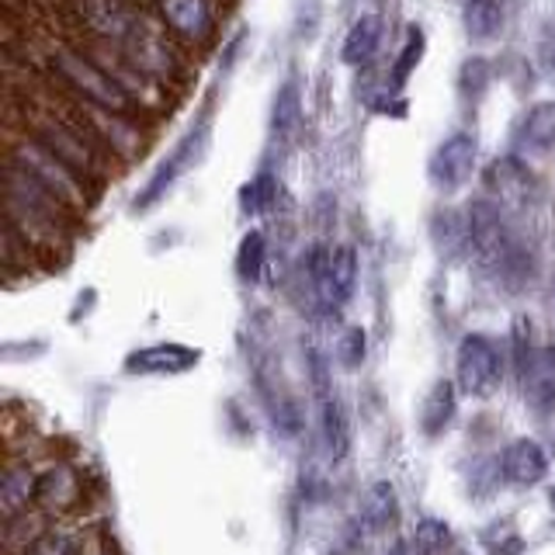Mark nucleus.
<instances>
[{
  "label": "nucleus",
  "mask_w": 555,
  "mask_h": 555,
  "mask_svg": "<svg viewBox=\"0 0 555 555\" xmlns=\"http://www.w3.org/2000/svg\"><path fill=\"white\" fill-rule=\"evenodd\" d=\"M476 156H479V143L473 132L444 135L427 160V181L438 188L441 195H451V191H459L468 178H473Z\"/></svg>",
  "instance_id": "obj_8"
},
{
  "label": "nucleus",
  "mask_w": 555,
  "mask_h": 555,
  "mask_svg": "<svg viewBox=\"0 0 555 555\" xmlns=\"http://www.w3.org/2000/svg\"><path fill=\"white\" fill-rule=\"evenodd\" d=\"M361 358H364V330L361 326L344 330V337H340V361L344 364H361Z\"/></svg>",
  "instance_id": "obj_26"
},
{
  "label": "nucleus",
  "mask_w": 555,
  "mask_h": 555,
  "mask_svg": "<svg viewBox=\"0 0 555 555\" xmlns=\"http://www.w3.org/2000/svg\"><path fill=\"white\" fill-rule=\"evenodd\" d=\"M271 198L274 195H271V181L268 178H257L250 188H243V208H247V212H260V208H268Z\"/></svg>",
  "instance_id": "obj_27"
},
{
  "label": "nucleus",
  "mask_w": 555,
  "mask_h": 555,
  "mask_svg": "<svg viewBox=\"0 0 555 555\" xmlns=\"http://www.w3.org/2000/svg\"><path fill=\"white\" fill-rule=\"evenodd\" d=\"M4 222L31 243L35 254L49 257L69 247L77 212L63 205L49 188H42L31 173L4 160Z\"/></svg>",
  "instance_id": "obj_1"
},
{
  "label": "nucleus",
  "mask_w": 555,
  "mask_h": 555,
  "mask_svg": "<svg viewBox=\"0 0 555 555\" xmlns=\"http://www.w3.org/2000/svg\"><path fill=\"white\" fill-rule=\"evenodd\" d=\"M517 378L525 403L534 410L555 406V344H525L517 340Z\"/></svg>",
  "instance_id": "obj_9"
},
{
  "label": "nucleus",
  "mask_w": 555,
  "mask_h": 555,
  "mask_svg": "<svg viewBox=\"0 0 555 555\" xmlns=\"http://www.w3.org/2000/svg\"><path fill=\"white\" fill-rule=\"evenodd\" d=\"M511 14V0H465L462 25L473 42H490L503 31Z\"/></svg>",
  "instance_id": "obj_16"
},
{
  "label": "nucleus",
  "mask_w": 555,
  "mask_h": 555,
  "mask_svg": "<svg viewBox=\"0 0 555 555\" xmlns=\"http://www.w3.org/2000/svg\"><path fill=\"white\" fill-rule=\"evenodd\" d=\"M320 438L330 459H347V451H351V421H347V410L334 392H323L320 399Z\"/></svg>",
  "instance_id": "obj_17"
},
{
  "label": "nucleus",
  "mask_w": 555,
  "mask_h": 555,
  "mask_svg": "<svg viewBox=\"0 0 555 555\" xmlns=\"http://www.w3.org/2000/svg\"><path fill=\"white\" fill-rule=\"evenodd\" d=\"M500 473L503 479H507L511 486H534V482H542L545 473H548V451L542 441H534V438H517L511 441L507 448H503V455H500Z\"/></svg>",
  "instance_id": "obj_15"
},
{
  "label": "nucleus",
  "mask_w": 555,
  "mask_h": 555,
  "mask_svg": "<svg viewBox=\"0 0 555 555\" xmlns=\"http://www.w3.org/2000/svg\"><path fill=\"white\" fill-rule=\"evenodd\" d=\"M80 500H83V479L74 465L56 462L39 473V500H35V511L63 514V511H74Z\"/></svg>",
  "instance_id": "obj_12"
},
{
  "label": "nucleus",
  "mask_w": 555,
  "mask_h": 555,
  "mask_svg": "<svg viewBox=\"0 0 555 555\" xmlns=\"http://www.w3.org/2000/svg\"><path fill=\"white\" fill-rule=\"evenodd\" d=\"M548 503H552V511H555V482H552V490H548Z\"/></svg>",
  "instance_id": "obj_29"
},
{
  "label": "nucleus",
  "mask_w": 555,
  "mask_h": 555,
  "mask_svg": "<svg viewBox=\"0 0 555 555\" xmlns=\"http://www.w3.org/2000/svg\"><path fill=\"white\" fill-rule=\"evenodd\" d=\"M361 520L369 531H386L396 520V490L389 482H375L361 500Z\"/></svg>",
  "instance_id": "obj_20"
},
{
  "label": "nucleus",
  "mask_w": 555,
  "mask_h": 555,
  "mask_svg": "<svg viewBox=\"0 0 555 555\" xmlns=\"http://www.w3.org/2000/svg\"><path fill=\"white\" fill-rule=\"evenodd\" d=\"M302 271H306L309 299L317 306V312H323V317H337L358 285L354 250L344 247V243H337V247L334 243H317V247H309V254L302 260Z\"/></svg>",
  "instance_id": "obj_3"
},
{
  "label": "nucleus",
  "mask_w": 555,
  "mask_h": 555,
  "mask_svg": "<svg viewBox=\"0 0 555 555\" xmlns=\"http://www.w3.org/2000/svg\"><path fill=\"white\" fill-rule=\"evenodd\" d=\"M202 361V351L178 340H164V344H150L143 351H132L126 358V369L132 375H181L191 372Z\"/></svg>",
  "instance_id": "obj_10"
},
{
  "label": "nucleus",
  "mask_w": 555,
  "mask_h": 555,
  "mask_svg": "<svg viewBox=\"0 0 555 555\" xmlns=\"http://www.w3.org/2000/svg\"><path fill=\"white\" fill-rule=\"evenodd\" d=\"M455 410H459L455 386H451L448 378L434 382L430 392L424 396V403H421V424H424V430L430 434V438H434V434L448 430V424L455 421Z\"/></svg>",
  "instance_id": "obj_19"
},
{
  "label": "nucleus",
  "mask_w": 555,
  "mask_h": 555,
  "mask_svg": "<svg viewBox=\"0 0 555 555\" xmlns=\"http://www.w3.org/2000/svg\"><path fill=\"white\" fill-rule=\"evenodd\" d=\"M503 361L500 344L490 334H465L455 351V382L465 396L490 399L503 386Z\"/></svg>",
  "instance_id": "obj_6"
},
{
  "label": "nucleus",
  "mask_w": 555,
  "mask_h": 555,
  "mask_svg": "<svg viewBox=\"0 0 555 555\" xmlns=\"http://www.w3.org/2000/svg\"><path fill=\"white\" fill-rule=\"evenodd\" d=\"M389 555H427V552H424L421 545H416L413 538H410V542H399V545H392V552H389Z\"/></svg>",
  "instance_id": "obj_28"
},
{
  "label": "nucleus",
  "mask_w": 555,
  "mask_h": 555,
  "mask_svg": "<svg viewBox=\"0 0 555 555\" xmlns=\"http://www.w3.org/2000/svg\"><path fill=\"white\" fill-rule=\"evenodd\" d=\"M8 164L31 173L35 181H39L42 188H49L52 195H56L63 205L74 208L77 216L87 208V202L94 198V191L87 188L74 170H69L66 164H60L56 156L46 153L39 143H31V139L17 129H8Z\"/></svg>",
  "instance_id": "obj_4"
},
{
  "label": "nucleus",
  "mask_w": 555,
  "mask_h": 555,
  "mask_svg": "<svg viewBox=\"0 0 555 555\" xmlns=\"http://www.w3.org/2000/svg\"><path fill=\"white\" fill-rule=\"evenodd\" d=\"M35 500H39V473L28 462L11 459L0 476V517L14 520L35 514Z\"/></svg>",
  "instance_id": "obj_13"
},
{
  "label": "nucleus",
  "mask_w": 555,
  "mask_h": 555,
  "mask_svg": "<svg viewBox=\"0 0 555 555\" xmlns=\"http://www.w3.org/2000/svg\"><path fill=\"white\" fill-rule=\"evenodd\" d=\"M555 150V101H538L520 115L514 129V156H545Z\"/></svg>",
  "instance_id": "obj_14"
},
{
  "label": "nucleus",
  "mask_w": 555,
  "mask_h": 555,
  "mask_svg": "<svg viewBox=\"0 0 555 555\" xmlns=\"http://www.w3.org/2000/svg\"><path fill=\"white\" fill-rule=\"evenodd\" d=\"M482 188L490 195L493 205H500L503 212H525L542 202V181L534 178V170L520 156H496V160L482 170Z\"/></svg>",
  "instance_id": "obj_7"
},
{
  "label": "nucleus",
  "mask_w": 555,
  "mask_h": 555,
  "mask_svg": "<svg viewBox=\"0 0 555 555\" xmlns=\"http://www.w3.org/2000/svg\"><path fill=\"white\" fill-rule=\"evenodd\" d=\"M271 126L278 135H288L295 126H299V91H295V83H285L282 91H278Z\"/></svg>",
  "instance_id": "obj_23"
},
{
  "label": "nucleus",
  "mask_w": 555,
  "mask_h": 555,
  "mask_svg": "<svg viewBox=\"0 0 555 555\" xmlns=\"http://www.w3.org/2000/svg\"><path fill=\"white\" fill-rule=\"evenodd\" d=\"M465 250L476 264L507 288H525L534 278V254L511 225V216L490 198L465 208Z\"/></svg>",
  "instance_id": "obj_2"
},
{
  "label": "nucleus",
  "mask_w": 555,
  "mask_h": 555,
  "mask_svg": "<svg viewBox=\"0 0 555 555\" xmlns=\"http://www.w3.org/2000/svg\"><path fill=\"white\" fill-rule=\"evenodd\" d=\"M413 542L421 545L427 555H438L448 542H451V531H448V525L444 520H434V517H427V520H421L416 525V531H413Z\"/></svg>",
  "instance_id": "obj_24"
},
{
  "label": "nucleus",
  "mask_w": 555,
  "mask_h": 555,
  "mask_svg": "<svg viewBox=\"0 0 555 555\" xmlns=\"http://www.w3.org/2000/svg\"><path fill=\"white\" fill-rule=\"evenodd\" d=\"M22 555H87V538L69 528H46Z\"/></svg>",
  "instance_id": "obj_21"
},
{
  "label": "nucleus",
  "mask_w": 555,
  "mask_h": 555,
  "mask_svg": "<svg viewBox=\"0 0 555 555\" xmlns=\"http://www.w3.org/2000/svg\"><path fill=\"white\" fill-rule=\"evenodd\" d=\"M378 42H382V17L378 14H361L358 22L351 25L344 39V49H340V60L347 66H364L375 60L378 52Z\"/></svg>",
  "instance_id": "obj_18"
},
{
  "label": "nucleus",
  "mask_w": 555,
  "mask_h": 555,
  "mask_svg": "<svg viewBox=\"0 0 555 555\" xmlns=\"http://www.w3.org/2000/svg\"><path fill=\"white\" fill-rule=\"evenodd\" d=\"M205 139H208V121H202V126H195L191 129L178 146H173V153L167 156V160L160 164V170L153 173V181L146 184V191H143V198H139L135 205L139 208H146V205H153L160 195H167V188L181 178V173L198 160V153L205 150Z\"/></svg>",
  "instance_id": "obj_11"
},
{
  "label": "nucleus",
  "mask_w": 555,
  "mask_h": 555,
  "mask_svg": "<svg viewBox=\"0 0 555 555\" xmlns=\"http://www.w3.org/2000/svg\"><path fill=\"white\" fill-rule=\"evenodd\" d=\"M421 52H424V31L421 28H413L410 35H406V46H403V52H399V63L392 66V87H399L406 77H410V69L421 63Z\"/></svg>",
  "instance_id": "obj_25"
},
{
  "label": "nucleus",
  "mask_w": 555,
  "mask_h": 555,
  "mask_svg": "<svg viewBox=\"0 0 555 555\" xmlns=\"http://www.w3.org/2000/svg\"><path fill=\"white\" fill-rule=\"evenodd\" d=\"M160 28L188 52H205L219 39V0H150Z\"/></svg>",
  "instance_id": "obj_5"
},
{
  "label": "nucleus",
  "mask_w": 555,
  "mask_h": 555,
  "mask_svg": "<svg viewBox=\"0 0 555 555\" xmlns=\"http://www.w3.org/2000/svg\"><path fill=\"white\" fill-rule=\"evenodd\" d=\"M264 257H268V243H264V233L254 230L243 236L240 250H236V271L243 282H257L260 271H264Z\"/></svg>",
  "instance_id": "obj_22"
}]
</instances>
